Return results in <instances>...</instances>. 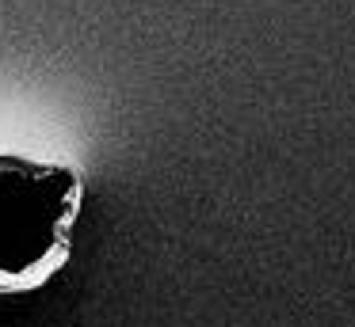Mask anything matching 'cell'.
Instances as JSON below:
<instances>
[{
  "mask_svg": "<svg viewBox=\"0 0 355 327\" xmlns=\"http://www.w3.org/2000/svg\"><path fill=\"white\" fill-rule=\"evenodd\" d=\"M85 183L73 164L0 152V293L39 289L65 266Z\"/></svg>",
  "mask_w": 355,
  "mask_h": 327,
  "instance_id": "obj_1",
  "label": "cell"
}]
</instances>
